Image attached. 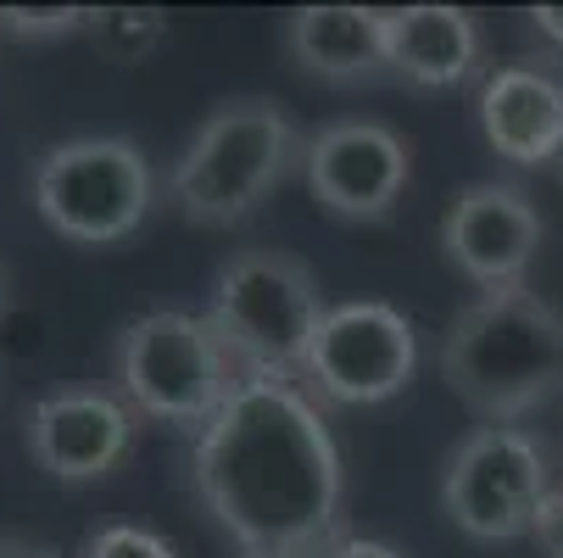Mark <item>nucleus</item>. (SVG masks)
Masks as SVG:
<instances>
[{
  "instance_id": "obj_1",
  "label": "nucleus",
  "mask_w": 563,
  "mask_h": 558,
  "mask_svg": "<svg viewBox=\"0 0 563 558\" xmlns=\"http://www.w3.org/2000/svg\"><path fill=\"white\" fill-rule=\"evenodd\" d=\"M190 486L240 552H330L346 530L341 447L296 380H246L196 436Z\"/></svg>"
},
{
  "instance_id": "obj_2",
  "label": "nucleus",
  "mask_w": 563,
  "mask_h": 558,
  "mask_svg": "<svg viewBox=\"0 0 563 558\" xmlns=\"http://www.w3.org/2000/svg\"><path fill=\"white\" fill-rule=\"evenodd\" d=\"M435 363L479 425H519L563 391V313L530 285L479 291L446 325Z\"/></svg>"
},
{
  "instance_id": "obj_3",
  "label": "nucleus",
  "mask_w": 563,
  "mask_h": 558,
  "mask_svg": "<svg viewBox=\"0 0 563 558\" xmlns=\"http://www.w3.org/2000/svg\"><path fill=\"white\" fill-rule=\"evenodd\" d=\"M301 134L290 112L268 96H234L207 112V123L190 134L185 156L168 174L174 207L201 229H229L252 218L301 163Z\"/></svg>"
},
{
  "instance_id": "obj_4",
  "label": "nucleus",
  "mask_w": 563,
  "mask_h": 558,
  "mask_svg": "<svg viewBox=\"0 0 563 558\" xmlns=\"http://www.w3.org/2000/svg\"><path fill=\"white\" fill-rule=\"evenodd\" d=\"M324 313H330L324 285H318V274L301 258L252 247V252H234L218 269L207 325L218 330V341L229 347V358L240 363L246 380H296L301 385V363L318 341Z\"/></svg>"
},
{
  "instance_id": "obj_5",
  "label": "nucleus",
  "mask_w": 563,
  "mask_h": 558,
  "mask_svg": "<svg viewBox=\"0 0 563 558\" xmlns=\"http://www.w3.org/2000/svg\"><path fill=\"white\" fill-rule=\"evenodd\" d=\"M112 380L118 396L156 425H179V430H207L223 403L246 385L240 363L218 341V330L196 313H145L123 336L112 341Z\"/></svg>"
},
{
  "instance_id": "obj_6",
  "label": "nucleus",
  "mask_w": 563,
  "mask_h": 558,
  "mask_svg": "<svg viewBox=\"0 0 563 558\" xmlns=\"http://www.w3.org/2000/svg\"><path fill=\"white\" fill-rule=\"evenodd\" d=\"M156 207V179L140 145L118 134L62 140L34 163V212L73 247H112Z\"/></svg>"
},
{
  "instance_id": "obj_7",
  "label": "nucleus",
  "mask_w": 563,
  "mask_h": 558,
  "mask_svg": "<svg viewBox=\"0 0 563 558\" xmlns=\"http://www.w3.org/2000/svg\"><path fill=\"white\" fill-rule=\"evenodd\" d=\"M547 497L552 463L525 425H474L441 463V508L474 541L530 536Z\"/></svg>"
},
{
  "instance_id": "obj_8",
  "label": "nucleus",
  "mask_w": 563,
  "mask_h": 558,
  "mask_svg": "<svg viewBox=\"0 0 563 558\" xmlns=\"http://www.w3.org/2000/svg\"><path fill=\"white\" fill-rule=\"evenodd\" d=\"M419 369V330L390 302H341L324 313L301 363V391L330 408H374L408 391Z\"/></svg>"
},
{
  "instance_id": "obj_9",
  "label": "nucleus",
  "mask_w": 563,
  "mask_h": 558,
  "mask_svg": "<svg viewBox=\"0 0 563 558\" xmlns=\"http://www.w3.org/2000/svg\"><path fill=\"white\" fill-rule=\"evenodd\" d=\"M301 179L324 212H335L346 223H374L408 196L413 151L390 123L341 118V123H324L301 145Z\"/></svg>"
},
{
  "instance_id": "obj_10",
  "label": "nucleus",
  "mask_w": 563,
  "mask_h": 558,
  "mask_svg": "<svg viewBox=\"0 0 563 558\" xmlns=\"http://www.w3.org/2000/svg\"><path fill=\"white\" fill-rule=\"evenodd\" d=\"M541 241H547V223H541V207L508 185V179H479V185H463L441 218V252L446 263L479 285V291H514L525 285L530 263L541 258Z\"/></svg>"
},
{
  "instance_id": "obj_11",
  "label": "nucleus",
  "mask_w": 563,
  "mask_h": 558,
  "mask_svg": "<svg viewBox=\"0 0 563 558\" xmlns=\"http://www.w3.org/2000/svg\"><path fill=\"white\" fill-rule=\"evenodd\" d=\"M134 408L107 385H62L45 391L23 414V447L51 481L85 486L112 474L134 447Z\"/></svg>"
},
{
  "instance_id": "obj_12",
  "label": "nucleus",
  "mask_w": 563,
  "mask_h": 558,
  "mask_svg": "<svg viewBox=\"0 0 563 558\" xmlns=\"http://www.w3.org/2000/svg\"><path fill=\"white\" fill-rule=\"evenodd\" d=\"M479 134L514 168H541L563 151V78L547 62H514L479 85Z\"/></svg>"
},
{
  "instance_id": "obj_13",
  "label": "nucleus",
  "mask_w": 563,
  "mask_h": 558,
  "mask_svg": "<svg viewBox=\"0 0 563 558\" xmlns=\"http://www.w3.org/2000/svg\"><path fill=\"white\" fill-rule=\"evenodd\" d=\"M390 67L424 90H452L486 67V34L463 7H390L385 12Z\"/></svg>"
},
{
  "instance_id": "obj_14",
  "label": "nucleus",
  "mask_w": 563,
  "mask_h": 558,
  "mask_svg": "<svg viewBox=\"0 0 563 558\" xmlns=\"http://www.w3.org/2000/svg\"><path fill=\"white\" fill-rule=\"evenodd\" d=\"M285 51L301 73L357 85L390 67L385 56V12L379 7H296L285 18Z\"/></svg>"
},
{
  "instance_id": "obj_15",
  "label": "nucleus",
  "mask_w": 563,
  "mask_h": 558,
  "mask_svg": "<svg viewBox=\"0 0 563 558\" xmlns=\"http://www.w3.org/2000/svg\"><path fill=\"white\" fill-rule=\"evenodd\" d=\"M90 34H96V51L118 67H134L140 56H151L168 34V12L156 7H101L90 12Z\"/></svg>"
},
{
  "instance_id": "obj_16",
  "label": "nucleus",
  "mask_w": 563,
  "mask_h": 558,
  "mask_svg": "<svg viewBox=\"0 0 563 558\" xmlns=\"http://www.w3.org/2000/svg\"><path fill=\"white\" fill-rule=\"evenodd\" d=\"M78 558H179L168 536H156L145 525H101L85 536Z\"/></svg>"
},
{
  "instance_id": "obj_17",
  "label": "nucleus",
  "mask_w": 563,
  "mask_h": 558,
  "mask_svg": "<svg viewBox=\"0 0 563 558\" xmlns=\"http://www.w3.org/2000/svg\"><path fill=\"white\" fill-rule=\"evenodd\" d=\"M0 29L12 40H62V34L90 29V12L85 7H0Z\"/></svg>"
},
{
  "instance_id": "obj_18",
  "label": "nucleus",
  "mask_w": 563,
  "mask_h": 558,
  "mask_svg": "<svg viewBox=\"0 0 563 558\" xmlns=\"http://www.w3.org/2000/svg\"><path fill=\"white\" fill-rule=\"evenodd\" d=\"M530 536H536L541 558H563V486H552V497L541 503V514H536Z\"/></svg>"
},
{
  "instance_id": "obj_19",
  "label": "nucleus",
  "mask_w": 563,
  "mask_h": 558,
  "mask_svg": "<svg viewBox=\"0 0 563 558\" xmlns=\"http://www.w3.org/2000/svg\"><path fill=\"white\" fill-rule=\"evenodd\" d=\"M324 558H408V552L390 547V541H379V536H341Z\"/></svg>"
},
{
  "instance_id": "obj_20",
  "label": "nucleus",
  "mask_w": 563,
  "mask_h": 558,
  "mask_svg": "<svg viewBox=\"0 0 563 558\" xmlns=\"http://www.w3.org/2000/svg\"><path fill=\"white\" fill-rule=\"evenodd\" d=\"M0 558H62L51 541H34V536H12L0 530Z\"/></svg>"
},
{
  "instance_id": "obj_21",
  "label": "nucleus",
  "mask_w": 563,
  "mask_h": 558,
  "mask_svg": "<svg viewBox=\"0 0 563 558\" xmlns=\"http://www.w3.org/2000/svg\"><path fill=\"white\" fill-rule=\"evenodd\" d=\"M530 23L563 51V7H530Z\"/></svg>"
},
{
  "instance_id": "obj_22",
  "label": "nucleus",
  "mask_w": 563,
  "mask_h": 558,
  "mask_svg": "<svg viewBox=\"0 0 563 558\" xmlns=\"http://www.w3.org/2000/svg\"><path fill=\"white\" fill-rule=\"evenodd\" d=\"M12 313V274H7V263H0V318Z\"/></svg>"
},
{
  "instance_id": "obj_23",
  "label": "nucleus",
  "mask_w": 563,
  "mask_h": 558,
  "mask_svg": "<svg viewBox=\"0 0 563 558\" xmlns=\"http://www.w3.org/2000/svg\"><path fill=\"white\" fill-rule=\"evenodd\" d=\"M234 558H324V552H234Z\"/></svg>"
}]
</instances>
